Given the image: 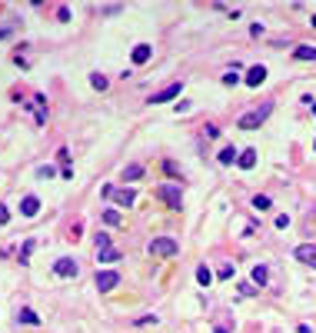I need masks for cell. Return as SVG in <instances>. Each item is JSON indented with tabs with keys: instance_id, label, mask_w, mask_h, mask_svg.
I'll use <instances>...</instances> for the list:
<instances>
[{
	"instance_id": "obj_1",
	"label": "cell",
	"mask_w": 316,
	"mask_h": 333,
	"mask_svg": "<svg viewBox=\"0 0 316 333\" xmlns=\"http://www.w3.org/2000/svg\"><path fill=\"white\" fill-rule=\"evenodd\" d=\"M270 110H273V104H263L260 110H253V113H243V117L237 120V124H240V130H253V127H260L263 120L270 117Z\"/></svg>"
},
{
	"instance_id": "obj_2",
	"label": "cell",
	"mask_w": 316,
	"mask_h": 333,
	"mask_svg": "<svg viewBox=\"0 0 316 333\" xmlns=\"http://www.w3.org/2000/svg\"><path fill=\"white\" fill-rule=\"evenodd\" d=\"M157 197H160L167 207H173V210H180V207H183V193H180V187H173V184L157 187Z\"/></svg>"
},
{
	"instance_id": "obj_3",
	"label": "cell",
	"mask_w": 316,
	"mask_h": 333,
	"mask_svg": "<svg viewBox=\"0 0 316 333\" xmlns=\"http://www.w3.org/2000/svg\"><path fill=\"white\" fill-rule=\"evenodd\" d=\"M180 247H177V240H170V237H157V240L150 243V253L153 257H173Z\"/></svg>"
},
{
	"instance_id": "obj_4",
	"label": "cell",
	"mask_w": 316,
	"mask_h": 333,
	"mask_svg": "<svg viewBox=\"0 0 316 333\" xmlns=\"http://www.w3.org/2000/svg\"><path fill=\"white\" fill-rule=\"evenodd\" d=\"M100 193H103V197H110V200H117L120 207H130V204H133V190H117V187L107 184Z\"/></svg>"
},
{
	"instance_id": "obj_5",
	"label": "cell",
	"mask_w": 316,
	"mask_h": 333,
	"mask_svg": "<svg viewBox=\"0 0 316 333\" xmlns=\"http://www.w3.org/2000/svg\"><path fill=\"white\" fill-rule=\"evenodd\" d=\"M117 283H120V273H117V270H100V273H97V290H100V293L113 290Z\"/></svg>"
},
{
	"instance_id": "obj_6",
	"label": "cell",
	"mask_w": 316,
	"mask_h": 333,
	"mask_svg": "<svg viewBox=\"0 0 316 333\" xmlns=\"http://www.w3.org/2000/svg\"><path fill=\"white\" fill-rule=\"evenodd\" d=\"M296 260L306 267H316V243H299L296 247Z\"/></svg>"
},
{
	"instance_id": "obj_7",
	"label": "cell",
	"mask_w": 316,
	"mask_h": 333,
	"mask_svg": "<svg viewBox=\"0 0 316 333\" xmlns=\"http://www.w3.org/2000/svg\"><path fill=\"white\" fill-rule=\"evenodd\" d=\"M54 273H57V277H77V260L60 257V260L54 263Z\"/></svg>"
},
{
	"instance_id": "obj_8",
	"label": "cell",
	"mask_w": 316,
	"mask_h": 333,
	"mask_svg": "<svg viewBox=\"0 0 316 333\" xmlns=\"http://www.w3.org/2000/svg\"><path fill=\"white\" fill-rule=\"evenodd\" d=\"M37 213H40V200L34 197V193L20 200V217H27V220H30V217H37Z\"/></svg>"
},
{
	"instance_id": "obj_9",
	"label": "cell",
	"mask_w": 316,
	"mask_h": 333,
	"mask_svg": "<svg viewBox=\"0 0 316 333\" xmlns=\"http://www.w3.org/2000/svg\"><path fill=\"white\" fill-rule=\"evenodd\" d=\"M177 93H183V83L177 80V83H170V87H163L160 93H153V104H167V100H173Z\"/></svg>"
},
{
	"instance_id": "obj_10",
	"label": "cell",
	"mask_w": 316,
	"mask_h": 333,
	"mask_svg": "<svg viewBox=\"0 0 316 333\" xmlns=\"http://www.w3.org/2000/svg\"><path fill=\"white\" fill-rule=\"evenodd\" d=\"M263 80H266V67H263V63H257V67L246 70V87H260Z\"/></svg>"
},
{
	"instance_id": "obj_11",
	"label": "cell",
	"mask_w": 316,
	"mask_h": 333,
	"mask_svg": "<svg viewBox=\"0 0 316 333\" xmlns=\"http://www.w3.org/2000/svg\"><path fill=\"white\" fill-rule=\"evenodd\" d=\"M117 260H120L117 247H97V263H117Z\"/></svg>"
},
{
	"instance_id": "obj_12",
	"label": "cell",
	"mask_w": 316,
	"mask_h": 333,
	"mask_svg": "<svg viewBox=\"0 0 316 333\" xmlns=\"http://www.w3.org/2000/svg\"><path fill=\"white\" fill-rule=\"evenodd\" d=\"M150 54H153V50H150V43H137V47H133V54H130V60L140 67V63H147V60H150Z\"/></svg>"
},
{
	"instance_id": "obj_13",
	"label": "cell",
	"mask_w": 316,
	"mask_h": 333,
	"mask_svg": "<svg viewBox=\"0 0 316 333\" xmlns=\"http://www.w3.org/2000/svg\"><path fill=\"white\" fill-rule=\"evenodd\" d=\"M237 164H240L243 170H253V166H257V150H253V147H246L240 157H237Z\"/></svg>"
},
{
	"instance_id": "obj_14",
	"label": "cell",
	"mask_w": 316,
	"mask_h": 333,
	"mask_svg": "<svg viewBox=\"0 0 316 333\" xmlns=\"http://www.w3.org/2000/svg\"><path fill=\"white\" fill-rule=\"evenodd\" d=\"M17 323H27V327H37V323H40V316L34 313L30 307H20V310H17Z\"/></svg>"
},
{
	"instance_id": "obj_15",
	"label": "cell",
	"mask_w": 316,
	"mask_h": 333,
	"mask_svg": "<svg viewBox=\"0 0 316 333\" xmlns=\"http://www.w3.org/2000/svg\"><path fill=\"white\" fill-rule=\"evenodd\" d=\"M120 177H123V180H140V177H143V166H140V164L123 166V173H120Z\"/></svg>"
},
{
	"instance_id": "obj_16",
	"label": "cell",
	"mask_w": 316,
	"mask_h": 333,
	"mask_svg": "<svg viewBox=\"0 0 316 333\" xmlns=\"http://www.w3.org/2000/svg\"><path fill=\"white\" fill-rule=\"evenodd\" d=\"M293 57H296V60H316V47H296Z\"/></svg>"
},
{
	"instance_id": "obj_17",
	"label": "cell",
	"mask_w": 316,
	"mask_h": 333,
	"mask_svg": "<svg viewBox=\"0 0 316 333\" xmlns=\"http://www.w3.org/2000/svg\"><path fill=\"white\" fill-rule=\"evenodd\" d=\"M197 280H200L203 287H210V283H213V273H210V267H197Z\"/></svg>"
},
{
	"instance_id": "obj_18",
	"label": "cell",
	"mask_w": 316,
	"mask_h": 333,
	"mask_svg": "<svg viewBox=\"0 0 316 333\" xmlns=\"http://www.w3.org/2000/svg\"><path fill=\"white\" fill-rule=\"evenodd\" d=\"M217 160H220V164H233V160H237V150H233V147H223Z\"/></svg>"
},
{
	"instance_id": "obj_19",
	"label": "cell",
	"mask_w": 316,
	"mask_h": 333,
	"mask_svg": "<svg viewBox=\"0 0 316 333\" xmlns=\"http://www.w3.org/2000/svg\"><path fill=\"white\" fill-rule=\"evenodd\" d=\"M100 217H103V223H107V227H117V223H120V213H117V210H103Z\"/></svg>"
},
{
	"instance_id": "obj_20",
	"label": "cell",
	"mask_w": 316,
	"mask_h": 333,
	"mask_svg": "<svg viewBox=\"0 0 316 333\" xmlns=\"http://www.w3.org/2000/svg\"><path fill=\"white\" fill-rule=\"evenodd\" d=\"M90 83L97 87V90H107V87H110V83H107V77H103V74H90Z\"/></svg>"
},
{
	"instance_id": "obj_21",
	"label": "cell",
	"mask_w": 316,
	"mask_h": 333,
	"mask_svg": "<svg viewBox=\"0 0 316 333\" xmlns=\"http://www.w3.org/2000/svg\"><path fill=\"white\" fill-rule=\"evenodd\" d=\"M253 280H257V283H266V267H263V263H257V267H253Z\"/></svg>"
},
{
	"instance_id": "obj_22",
	"label": "cell",
	"mask_w": 316,
	"mask_h": 333,
	"mask_svg": "<svg viewBox=\"0 0 316 333\" xmlns=\"http://www.w3.org/2000/svg\"><path fill=\"white\" fill-rule=\"evenodd\" d=\"M253 207H257V210H266V207H270V197H266V193H257V197H253Z\"/></svg>"
},
{
	"instance_id": "obj_23",
	"label": "cell",
	"mask_w": 316,
	"mask_h": 333,
	"mask_svg": "<svg viewBox=\"0 0 316 333\" xmlns=\"http://www.w3.org/2000/svg\"><path fill=\"white\" fill-rule=\"evenodd\" d=\"M30 250H34V240H23V250H20V263L30 260Z\"/></svg>"
},
{
	"instance_id": "obj_24",
	"label": "cell",
	"mask_w": 316,
	"mask_h": 333,
	"mask_svg": "<svg viewBox=\"0 0 316 333\" xmlns=\"http://www.w3.org/2000/svg\"><path fill=\"white\" fill-rule=\"evenodd\" d=\"M163 170H167L170 177H180V170H177V164H173V160H163Z\"/></svg>"
},
{
	"instance_id": "obj_25",
	"label": "cell",
	"mask_w": 316,
	"mask_h": 333,
	"mask_svg": "<svg viewBox=\"0 0 316 333\" xmlns=\"http://www.w3.org/2000/svg\"><path fill=\"white\" fill-rule=\"evenodd\" d=\"M217 277H220V280H230V277H233V267H230V263H223V267H220V273H217Z\"/></svg>"
},
{
	"instance_id": "obj_26",
	"label": "cell",
	"mask_w": 316,
	"mask_h": 333,
	"mask_svg": "<svg viewBox=\"0 0 316 333\" xmlns=\"http://www.w3.org/2000/svg\"><path fill=\"white\" fill-rule=\"evenodd\" d=\"M223 83H226V87H233V83H240V77H237V70H230V74L223 77Z\"/></svg>"
},
{
	"instance_id": "obj_27",
	"label": "cell",
	"mask_w": 316,
	"mask_h": 333,
	"mask_svg": "<svg viewBox=\"0 0 316 333\" xmlns=\"http://www.w3.org/2000/svg\"><path fill=\"white\" fill-rule=\"evenodd\" d=\"M157 323V316H143V320H137V327H153Z\"/></svg>"
},
{
	"instance_id": "obj_28",
	"label": "cell",
	"mask_w": 316,
	"mask_h": 333,
	"mask_svg": "<svg viewBox=\"0 0 316 333\" xmlns=\"http://www.w3.org/2000/svg\"><path fill=\"white\" fill-rule=\"evenodd\" d=\"M57 20H70V7H60L57 10Z\"/></svg>"
},
{
	"instance_id": "obj_29",
	"label": "cell",
	"mask_w": 316,
	"mask_h": 333,
	"mask_svg": "<svg viewBox=\"0 0 316 333\" xmlns=\"http://www.w3.org/2000/svg\"><path fill=\"white\" fill-rule=\"evenodd\" d=\"M97 247H110V237L107 233H97Z\"/></svg>"
},
{
	"instance_id": "obj_30",
	"label": "cell",
	"mask_w": 316,
	"mask_h": 333,
	"mask_svg": "<svg viewBox=\"0 0 316 333\" xmlns=\"http://www.w3.org/2000/svg\"><path fill=\"white\" fill-rule=\"evenodd\" d=\"M276 227H279V230H286V227H290V217H286V213H283V217H276Z\"/></svg>"
},
{
	"instance_id": "obj_31",
	"label": "cell",
	"mask_w": 316,
	"mask_h": 333,
	"mask_svg": "<svg viewBox=\"0 0 316 333\" xmlns=\"http://www.w3.org/2000/svg\"><path fill=\"white\" fill-rule=\"evenodd\" d=\"M10 220V213H7V207H0V223H7Z\"/></svg>"
},
{
	"instance_id": "obj_32",
	"label": "cell",
	"mask_w": 316,
	"mask_h": 333,
	"mask_svg": "<svg viewBox=\"0 0 316 333\" xmlns=\"http://www.w3.org/2000/svg\"><path fill=\"white\" fill-rule=\"evenodd\" d=\"M217 333H230V327L226 323H217Z\"/></svg>"
},
{
	"instance_id": "obj_33",
	"label": "cell",
	"mask_w": 316,
	"mask_h": 333,
	"mask_svg": "<svg viewBox=\"0 0 316 333\" xmlns=\"http://www.w3.org/2000/svg\"><path fill=\"white\" fill-rule=\"evenodd\" d=\"M3 37H7V30H0V40H3Z\"/></svg>"
},
{
	"instance_id": "obj_34",
	"label": "cell",
	"mask_w": 316,
	"mask_h": 333,
	"mask_svg": "<svg viewBox=\"0 0 316 333\" xmlns=\"http://www.w3.org/2000/svg\"><path fill=\"white\" fill-rule=\"evenodd\" d=\"M313 117H316V107H313Z\"/></svg>"
}]
</instances>
